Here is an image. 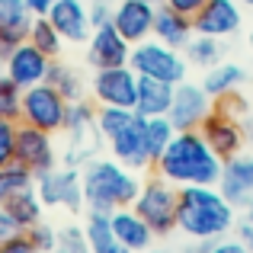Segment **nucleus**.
<instances>
[{"mask_svg":"<svg viewBox=\"0 0 253 253\" xmlns=\"http://www.w3.org/2000/svg\"><path fill=\"white\" fill-rule=\"evenodd\" d=\"M112 231H116V241L128 253H144L148 247H154V237H157L154 231H151V224L144 221L131 205L112 211Z\"/></svg>","mask_w":253,"mask_h":253,"instance_id":"412c9836","label":"nucleus"},{"mask_svg":"<svg viewBox=\"0 0 253 253\" xmlns=\"http://www.w3.org/2000/svg\"><path fill=\"white\" fill-rule=\"evenodd\" d=\"M19 224H16V218L10 215V211L3 209V205H0V241H6V237H13V234H19Z\"/></svg>","mask_w":253,"mask_h":253,"instance_id":"a19ab883","label":"nucleus"},{"mask_svg":"<svg viewBox=\"0 0 253 253\" xmlns=\"http://www.w3.org/2000/svg\"><path fill=\"white\" fill-rule=\"evenodd\" d=\"M61 131H68V138H71L68 151H64V164H71V167H86L90 161H96L99 144H103L106 138L99 135V128H96V106L86 96L68 103V119H64Z\"/></svg>","mask_w":253,"mask_h":253,"instance_id":"20e7f679","label":"nucleus"},{"mask_svg":"<svg viewBox=\"0 0 253 253\" xmlns=\"http://www.w3.org/2000/svg\"><path fill=\"white\" fill-rule=\"evenodd\" d=\"M6 74V71H3V58H0V77H3Z\"/></svg>","mask_w":253,"mask_h":253,"instance_id":"09e8293b","label":"nucleus"},{"mask_svg":"<svg viewBox=\"0 0 253 253\" xmlns=\"http://www.w3.org/2000/svg\"><path fill=\"white\" fill-rule=\"evenodd\" d=\"M144 3H154V6H161V3H164V0H144Z\"/></svg>","mask_w":253,"mask_h":253,"instance_id":"49530a36","label":"nucleus"},{"mask_svg":"<svg viewBox=\"0 0 253 253\" xmlns=\"http://www.w3.org/2000/svg\"><path fill=\"white\" fill-rule=\"evenodd\" d=\"M176 205H179V186H173L170 179L157 173L148 183H141V192L131 202V209L151 224L157 237H167L176 231Z\"/></svg>","mask_w":253,"mask_h":253,"instance_id":"423d86ee","label":"nucleus"},{"mask_svg":"<svg viewBox=\"0 0 253 253\" xmlns=\"http://www.w3.org/2000/svg\"><path fill=\"white\" fill-rule=\"evenodd\" d=\"M26 234H29V241L36 244V250H39V253H55V244H58V228L36 221L29 231H26Z\"/></svg>","mask_w":253,"mask_h":253,"instance_id":"c9c22d12","label":"nucleus"},{"mask_svg":"<svg viewBox=\"0 0 253 253\" xmlns=\"http://www.w3.org/2000/svg\"><path fill=\"white\" fill-rule=\"evenodd\" d=\"M86 237H90L93 253H128L122 244L116 241V231H112V211H99L90 209L86 211Z\"/></svg>","mask_w":253,"mask_h":253,"instance_id":"393cba45","label":"nucleus"},{"mask_svg":"<svg viewBox=\"0 0 253 253\" xmlns=\"http://www.w3.org/2000/svg\"><path fill=\"white\" fill-rule=\"evenodd\" d=\"M36 189L42 196L45 209H68V211H81L84 202V179L81 170L64 164V167H51L48 173L36 176Z\"/></svg>","mask_w":253,"mask_h":253,"instance_id":"6e6552de","label":"nucleus"},{"mask_svg":"<svg viewBox=\"0 0 253 253\" xmlns=\"http://www.w3.org/2000/svg\"><path fill=\"white\" fill-rule=\"evenodd\" d=\"M128 58H131V42L112 23H106V26H99V29L90 32V39H86V61L96 71L128 64Z\"/></svg>","mask_w":253,"mask_h":253,"instance_id":"f3484780","label":"nucleus"},{"mask_svg":"<svg viewBox=\"0 0 253 253\" xmlns=\"http://www.w3.org/2000/svg\"><path fill=\"white\" fill-rule=\"evenodd\" d=\"M48 19L55 23V29L61 32L64 42L81 45L90 39L93 23H90V6L84 0H55L48 10Z\"/></svg>","mask_w":253,"mask_h":253,"instance_id":"6ab92c4d","label":"nucleus"},{"mask_svg":"<svg viewBox=\"0 0 253 253\" xmlns=\"http://www.w3.org/2000/svg\"><path fill=\"white\" fill-rule=\"evenodd\" d=\"M6 211H10L13 218H16V224L23 231H29L36 221H42V211H45V202L42 196H39L36 186H26V189H19L16 196H10L6 202H0Z\"/></svg>","mask_w":253,"mask_h":253,"instance_id":"a878e982","label":"nucleus"},{"mask_svg":"<svg viewBox=\"0 0 253 253\" xmlns=\"http://www.w3.org/2000/svg\"><path fill=\"white\" fill-rule=\"evenodd\" d=\"M29 42L36 45L39 51H45L48 58H58V55H61V48H64L61 32L55 29V23H51L48 16H36V19H32V26H29Z\"/></svg>","mask_w":253,"mask_h":253,"instance_id":"cd10ccee","label":"nucleus"},{"mask_svg":"<svg viewBox=\"0 0 253 253\" xmlns=\"http://www.w3.org/2000/svg\"><path fill=\"white\" fill-rule=\"evenodd\" d=\"M48 84L55 86L58 93H61L68 103H74V99H84V77L77 74L74 68H68V64H61L55 58L48 68Z\"/></svg>","mask_w":253,"mask_h":253,"instance_id":"c85d7f7f","label":"nucleus"},{"mask_svg":"<svg viewBox=\"0 0 253 253\" xmlns=\"http://www.w3.org/2000/svg\"><path fill=\"white\" fill-rule=\"evenodd\" d=\"M0 253H39V250H36V244L29 241V234H26V231H19V234L0 241Z\"/></svg>","mask_w":253,"mask_h":253,"instance_id":"4c0bfd02","label":"nucleus"},{"mask_svg":"<svg viewBox=\"0 0 253 253\" xmlns=\"http://www.w3.org/2000/svg\"><path fill=\"white\" fill-rule=\"evenodd\" d=\"M234 237L253 253V202L247 205V209H241V215H237V221H234Z\"/></svg>","mask_w":253,"mask_h":253,"instance_id":"e433bc0d","label":"nucleus"},{"mask_svg":"<svg viewBox=\"0 0 253 253\" xmlns=\"http://www.w3.org/2000/svg\"><path fill=\"white\" fill-rule=\"evenodd\" d=\"M93 99L99 106H122V109H135L138 103V74L131 64H119V68H99L90 81Z\"/></svg>","mask_w":253,"mask_h":253,"instance_id":"1a4fd4ad","label":"nucleus"},{"mask_svg":"<svg viewBox=\"0 0 253 253\" xmlns=\"http://www.w3.org/2000/svg\"><path fill=\"white\" fill-rule=\"evenodd\" d=\"M26 186H36V173L26 167V164L10 161V164L0 167V202H6L10 196H16Z\"/></svg>","mask_w":253,"mask_h":253,"instance_id":"c756f323","label":"nucleus"},{"mask_svg":"<svg viewBox=\"0 0 253 253\" xmlns=\"http://www.w3.org/2000/svg\"><path fill=\"white\" fill-rule=\"evenodd\" d=\"M64 119H68V99L48 81L23 90V119L19 122H29L36 128H45L55 135V131L64 128Z\"/></svg>","mask_w":253,"mask_h":253,"instance_id":"0eeeda50","label":"nucleus"},{"mask_svg":"<svg viewBox=\"0 0 253 253\" xmlns=\"http://www.w3.org/2000/svg\"><path fill=\"white\" fill-rule=\"evenodd\" d=\"M51 61H55V58H48L45 51H39L36 45L26 39V42H19L16 48L3 58V71H6V77H10L13 84H19L23 90H29V86L48 81Z\"/></svg>","mask_w":253,"mask_h":253,"instance_id":"4468645a","label":"nucleus"},{"mask_svg":"<svg viewBox=\"0 0 253 253\" xmlns=\"http://www.w3.org/2000/svg\"><path fill=\"white\" fill-rule=\"evenodd\" d=\"M170 103H173V84L157 81V77H138V103H135L138 116L144 119L167 116Z\"/></svg>","mask_w":253,"mask_h":253,"instance_id":"5701e85b","label":"nucleus"},{"mask_svg":"<svg viewBox=\"0 0 253 253\" xmlns=\"http://www.w3.org/2000/svg\"><path fill=\"white\" fill-rule=\"evenodd\" d=\"M164 3L173 6V10H179V13H186V16H196L199 6H202L205 0H164Z\"/></svg>","mask_w":253,"mask_h":253,"instance_id":"79ce46f5","label":"nucleus"},{"mask_svg":"<svg viewBox=\"0 0 253 253\" xmlns=\"http://www.w3.org/2000/svg\"><path fill=\"white\" fill-rule=\"evenodd\" d=\"M144 253H173V250H164V247H148Z\"/></svg>","mask_w":253,"mask_h":253,"instance_id":"a18cd8bd","label":"nucleus"},{"mask_svg":"<svg viewBox=\"0 0 253 253\" xmlns=\"http://www.w3.org/2000/svg\"><path fill=\"white\" fill-rule=\"evenodd\" d=\"M131 116H135V109H122V106H96V128H99V135L109 141L119 128H125V125L131 122Z\"/></svg>","mask_w":253,"mask_h":253,"instance_id":"2f4dec72","label":"nucleus"},{"mask_svg":"<svg viewBox=\"0 0 253 253\" xmlns=\"http://www.w3.org/2000/svg\"><path fill=\"white\" fill-rule=\"evenodd\" d=\"M55 253H93L86 228H81V224H64V228H58Z\"/></svg>","mask_w":253,"mask_h":253,"instance_id":"72a5a7b5","label":"nucleus"},{"mask_svg":"<svg viewBox=\"0 0 253 253\" xmlns=\"http://www.w3.org/2000/svg\"><path fill=\"white\" fill-rule=\"evenodd\" d=\"M0 119H23V86L13 84L10 77H0Z\"/></svg>","mask_w":253,"mask_h":253,"instance_id":"473e14b6","label":"nucleus"},{"mask_svg":"<svg viewBox=\"0 0 253 253\" xmlns=\"http://www.w3.org/2000/svg\"><path fill=\"white\" fill-rule=\"evenodd\" d=\"M131 71L138 77H157V81H167V84H183L186 74H189V61L179 48L161 42V39H144V42L131 45V58H128Z\"/></svg>","mask_w":253,"mask_h":253,"instance_id":"39448f33","label":"nucleus"},{"mask_svg":"<svg viewBox=\"0 0 253 253\" xmlns=\"http://www.w3.org/2000/svg\"><path fill=\"white\" fill-rule=\"evenodd\" d=\"M26 3H29V10L36 13V16H48V10H51L55 0H26Z\"/></svg>","mask_w":253,"mask_h":253,"instance_id":"37998d69","label":"nucleus"},{"mask_svg":"<svg viewBox=\"0 0 253 253\" xmlns=\"http://www.w3.org/2000/svg\"><path fill=\"white\" fill-rule=\"evenodd\" d=\"M154 16H157L154 3H144V0H119V6L112 10V26L131 45H138V42L154 36Z\"/></svg>","mask_w":253,"mask_h":253,"instance_id":"a211bd4d","label":"nucleus"},{"mask_svg":"<svg viewBox=\"0 0 253 253\" xmlns=\"http://www.w3.org/2000/svg\"><path fill=\"white\" fill-rule=\"evenodd\" d=\"M241 6H253V0H241Z\"/></svg>","mask_w":253,"mask_h":253,"instance_id":"de8ad7c7","label":"nucleus"},{"mask_svg":"<svg viewBox=\"0 0 253 253\" xmlns=\"http://www.w3.org/2000/svg\"><path fill=\"white\" fill-rule=\"evenodd\" d=\"M36 13L26 0H0V58H6L19 42L29 39V26Z\"/></svg>","mask_w":253,"mask_h":253,"instance_id":"aec40b11","label":"nucleus"},{"mask_svg":"<svg viewBox=\"0 0 253 253\" xmlns=\"http://www.w3.org/2000/svg\"><path fill=\"white\" fill-rule=\"evenodd\" d=\"M16 131H19V122L0 119V167L16 161Z\"/></svg>","mask_w":253,"mask_h":253,"instance_id":"f704fd0d","label":"nucleus"},{"mask_svg":"<svg viewBox=\"0 0 253 253\" xmlns=\"http://www.w3.org/2000/svg\"><path fill=\"white\" fill-rule=\"evenodd\" d=\"M250 51H253V26H250Z\"/></svg>","mask_w":253,"mask_h":253,"instance_id":"8fccbe9b","label":"nucleus"},{"mask_svg":"<svg viewBox=\"0 0 253 253\" xmlns=\"http://www.w3.org/2000/svg\"><path fill=\"white\" fill-rule=\"evenodd\" d=\"M244 81H247V71L237 61H218V64H211V68H205L202 86L211 99H221V96H228V93L241 90Z\"/></svg>","mask_w":253,"mask_h":253,"instance_id":"b1692460","label":"nucleus"},{"mask_svg":"<svg viewBox=\"0 0 253 253\" xmlns=\"http://www.w3.org/2000/svg\"><path fill=\"white\" fill-rule=\"evenodd\" d=\"M90 23H93V29L112 23V10H109V3H106V0H93V6H90Z\"/></svg>","mask_w":253,"mask_h":253,"instance_id":"58836bf2","label":"nucleus"},{"mask_svg":"<svg viewBox=\"0 0 253 253\" xmlns=\"http://www.w3.org/2000/svg\"><path fill=\"white\" fill-rule=\"evenodd\" d=\"M244 23V10L241 0H205L199 6V13L192 16V26L202 36H215V39H228L241 29Z\"/></svg>","mask_w":253,"mask_h":253,"instance_id":"dca6fc26","label":"nucleus"},{"mask_svg":"<svg viewBox=\"0 0 253 253\" xmlns=\"http://www.w3.org/2000/svg\"><path fill=\"white\" fill-rule=\"evenodd\" d=\"M221 51H224V45H221V39H215V36H202V32H196V36L186 42V48H183V55H186V61L192 64V68H211V64H218L221 61Z\"/></svg>","mask_w":253,"mask_h":253,"instance_id":"bb28decb","label":"nucleus"},{"mask_svg":"<svg viewBox=\"0 0 253 253\" xmlns=\"http://www.w3.org/2000/svg\"><path fill=\"white\" fill-rule=\"evenodd\" d=\"M205 253H250V250L244 247L237 237H218V241L211 244V247L205 250Z\"/></svg>","mask_w":253,"mask_h":253,"instance_id":"ea45409f","label":"nucleus"},{"mask_svg":"<svg viewBox=\"0 0 253 253\" xmlns=\"http://www.w3.org/2000/svg\"><path fill=\"white\" fill-rule=\"evenodd\" d=\"M144 128H148V151H151V161H161L164 151H167V144L173 141V135H176V128H173V122L167 116H154L144 122Z\"/></svg>","mask_w":253,"mask_h":253,"instance_id":"7c9ffc66","label":"nucleus"},{"mask_svg":"<svg viewBox=\"0 0 253 253\" xmlns=\"http://www.w3.org/2000/svg\"><path fill=\"white\" fill-rule=\"evenodd\" d=\"M215 99L205 93L202 84H192V81H183L173 86V103H170V112L167 119L173 122L176 131H186V128H199L205 122V116L211 112Z\"/></svg>","mask_w":253,"mask_h":253,"instance_id":"9b49d317","label":"nucleus"},{"mask_svg":"<svg viewBox=\"0 0 253 253\" xmlns=\"http://www.w3.org/2000/svg\"><path fill=\"white\" fill-rule=\"evenodd\" d=\"M224 161L209 148L205 135L199 128L176 131L167 144L164 157L154 164V170L173 186H218Z\"/></svg>","mask_w":253,"mask_h":253,"instance_id":"f03ea898","label":"nucleus"},{"mask_svg":"<svg viewBox=\"0 0 253 253\" xmlns=\"http://www.w3.org/2000/svg\"><path fill=\"white\" fill-rule=\"evenodd\" d=\"M81 179H84L86 209H99V211L125 209L141 192L138 170L125 167L116 157H96V161H90L86 167H81Z\"/></svg>","mask_w":253,"mask_h":253,"instance_id":"7ed1b4c3","label":"nucleus"},{"mask_svg":"<svg viewBox=\"0 0 253 253\" xmlns=\"http://www.w3.org/2000/svg\"><path fill=\"white\" fill-rule=\"evenodd\" d=\"M144 122H148V119L135 112L131 122L125 125V128H119L116 135L106 141V144H109V154L116 157V161H122L125 167H131V170L154 167L151 151H148V128H144Z\"/></svg>","mask_w":253,"mask_h":253,"instance_id":"ddd939ff","label":"nucleus"},{"mask_svg":"<svg viewBox=\"0 0 253 253\" xmlns=\"http://www.w3.org/2000/svg\"><path fill=\"white\" fill-rule=\"evenodd\" d=\"M244 128H247V144H250V151H253V109L247 112V119H244Z\"/></svg>","mask_w":253,"mask_h":253,"instance_id":"c03bdc74","label":"nucleus"},{"mask_svg":"<svg viewBox=\"0 0 253 253\" xmlns=\"http://www.w3.org/2000/svg\"><path fill=\"white\" fill-rule=\"evenodd\" d=\"M237 209L218 186H179L176 231L186 241H218L234 231Z\"/></svg>","mask_w":253,"mask_h":253,"instance_id":"f257e3e1","label":"nucleus"},{"mask_svg":"<svg viewBox=\"0 0 253 253\" xmlns=\"http://www.w3.org/2000/svg\"><path fill=\"white\" fill-rule=\"evenodd\" d=\"M192 36H196L192 16L173 10V6H167V3L157 6V16H154V39H161V42H167V45H173V48L183 51L186 42H189Z\"/></svg>","mask_w":253,"mask_h":253,"instance_id":"4be33fe9","label":"nucleus"},{"mask_svg":"<svg viewBox=\"0 0 253 253\" xmlns=\"http://www.w3.org/2000/svg\"><path fill=\"white\" fill-rule=\"evenodd\" d=\"M16 161L26 164L36 176L48 173L51 167H58V154H55V135L45 128H36L29 122H19L16 131Z\"/></svg>","mask_w":253,"mask_h":253,"instance_id":"f8f14e48","label":"nucleus"},{"mask_svg":"<svg viewBox=\"0 0 253 253\" xmlns=\"http://www.w3.org/2000/svg\"><path fill=\"white\" fill-rule=\"evenodd\" d=\"M218 189L224 192V199H228L237 211L247 209L253 202V151H241V154L224 161Z\"/></svg>","mask_w":253,"mask_h":253,"instance_id":"2eb2a0df","label":"nucleus"},{"mask_svg":"<svg viewBox=\"0 0 253 253\" xmlns=\"http://www.w3.org/2000/svg\"><path fill=\"white\" fill-rule=\"evenodd\" d=\"M199 131L205 135L209 148L215 151L221 161H228V157L241 154V151L247 148V128H244V119L231 116V112L218 109V106H211V112L205 116V122L199 125Z\"/></svg>","mask_w":253,"mask_h":253,"instance_id":"9d476101","label":"nucleus"}]
</instances>
